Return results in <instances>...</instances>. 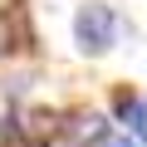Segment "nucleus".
I'll return each mask as SVG.
<instances>
[{
  "label": "nucleus",
  "instance_id": "f257e3e1",
  "mask_svg": "<svg viewBox=\"0 0 147 147\" xmlns=\"http://www.w3.org/2000/svg\"><path fill=\"white\" fill-rule=\"evenodd\" d=\"M74 34H79V49L84 54H103L118 39V20H113L108 5H84L79 20H74Z\"/></svg>",
  "mask_w": 147,
  "mask_h": 147
},
{
  "label": "nucleus",
  "instance_id": "f03ea898",
  "mask_svg": "<svg viewBox=\"0 0 147 147\" xmlns=\"http://www.w3.org/2000/svg\"><path fill=\"white\" fill-rule=\"evenodd\" d=\"M103 137H108V118H98V113H74V118H69V142L98 147Z\"/></svg>",
  "mask_w": 147,
  "mask_h": 147
},
{
  "label": "nucleus",
  "instance_id": "7ed1b4c3",
  "mask_svg": "<svg viewBox=\"0 0 147 147\" xmlns=\"http://www.w3.org/2000/svg\"><path fill=\"white\" fill-rule=\"evenodd\" d=\"M118 118L147 142V98H132V93H118Z\"/></svg>",
  "mask_w": 147,
  "mask_h": 147
},
{
  "label": "nucleus",
  "instance_id": "20e7f679",
  "mask_svg": "<svg viewBox=\"0 0 147 147\" xmlns=\"http://www.w3.org/2000/svg\"><path fill=\"white\" fill-rule=\"evenodd\" d=\"M5 54H10V20L0 15V59H5Z\"/></svg>",
  "mask_w": 147,
  "mask_h": 147
},
{
  "label": "nucleus",
  "instance_id": "39448f33",
  "mask_svg": "<svg viewBox=\"0 0 147 147\" xmlns=\"http://www.w3.org/2000/svg\"><path fill=\"white\" fill-rule=\"evenodd\" d=\"M98 147H132V142H127V137H103Z\"/></svg>",
  "mask_w": 147,
  "mask_h": 147
}]
</instances>
